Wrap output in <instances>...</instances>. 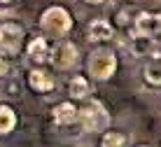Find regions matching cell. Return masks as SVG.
<instances>
[{"label": "cell", "instance_id": "obj_1", "mask_svg": "<svg viewBox=\"0 0 161 147\" xmlns=\"http://www.w3.org/2000/svg\"><path fill=\"white\" fill-rule=\"evenodd\" d=\"M77 124L84 133H103L110 128V112L101 100L89 98L82 107H77Z\"/></svg>", "mask_w": 161, "mask_h": 147}, {"label": "cell", "instance_id": "obj_2", "mask_svg": "<svg viewBox=\"0 0 161 147\" xmlns=\"http://www.w3.org/2000/svg\"><path fill=\"white\" fill-rule=\"evenodd\" d=\"M75 21L63 5H52L40 14V28L44 37H63L73 31Z\"/></svg>", "mask_w": 161, "mask_h": 147}, {"label": "cell", "instance_id": "obj_3", "mask_svg": "<svg viewBox=\"0 0 161 147\" xmlns=\"http://www.w3.org/2000/svg\"><path fill=\"white\" fill-rule=\"evenodd\" d=\"M26 42V28L19 21L5 19L0 21V56L3 59H16Z\"/></svg>", "mask_w": 161, "mask_h": 147}, {"label": "cell", "instance_id": "obj_4", "mask_svg": "<svg viewBox=\"0 0 161 147\" xmlns=\"http://www.w3.org/2000/svg\"><path fill=\"white\" fill-rule=\"evenodd\" d=\"M86 70H89V77H93L98 82L112 80L114 72H117V54L108 47L93 49L86 59Z\"/></svg>", "mask_w": 161, "mask_h": 147}, {"label": "cell", "instance_id": "obj_5", "mask_svg": "<svg viewBox=\"0 0 161 147\" xmlns=\"http://www.w3.org/2000/svg\"><path fill=\"white\" fill-rule=\"evenodd\" d=\"M49 63H52L54 70H73L77 65V61H80V49H77L75 42L70 40H63L58 44H54L52 49H49Z\"/></svg>", "mask_w": 161, "mask_h": 147}, {"label": "cell", "instance_id": "obj_6", "mask_svg": "<svg viewBox=\"0 0 161 147\" xmlns=\"http://www.w3.org/2000/svg\"><path fill=\"white\" fill-rule=\"evenodd\" d=\"M131 35H145V37H161V12H147L140 9L133 21V33Z\"/></svg>", "mask_w": 161, "mask_h": 147}, {"label": "cell", "instance_id": "obj_7", "mask_svg": "<svg viewBox=\"0 0 161 147\" xmlns=\"http://www.w3.org/2000/svg\"><path fill=\"white\" fill-rule=\"evenodd\" d=\"M26 84H28V89L33 93H40V96L52 93L56 89V80H54V75L47 68H31L26 72Z\"/></svg>", "mask_w": 161, "mask_h": 147}, {"label": "cell", "instance_id": "obj_8", "mask_svg": "<svg viewBox=\"0 0 161 147\" xmlns=\"http://www.w3.org/2000/svg\"><path fill=\"white\" fill-rule=\"evenodd\" d=\"M52 122L56 126H73L77 124V105L73 100H61L52 107Z\"/></svg>", "mask_w": 161, "mask_h": 147}, {"label": "cell", "instance_id": "obj_9", "mask_svg": "<svg viewBox=\"0 0 161 147\" xmlns=\"http://www.w3.org/2000/svg\"><path fill=\"white\" fill-rule=\"evenodd\" d=\"M112 35H114V28L110 26V21H105V19L91 21L89 28H86V40L91 44H105V42L112 40Z\"/></svg>", "mask_w": 161, "mask_h": 147}, {"label": "cell", "instance_id": "obj_10", "mask_svg": "<svg viewBox=\"0 0 161 147\" xmlns=\"http://www.w3.org/2000/svg\"><path fill=\"white\" fill-rule=\"evenodd\" d=\"M138 12H140V7H136L133 3H126L124 7H119L117 12L112 16V28H119V31H131L133 33V21H136Z\"/></svg>", "mask_w": 161, "mask_h": 147}, {"label": "cell", "instance_id": "obj_11", "mask_svg": "<svg viewBox=\"0 0 161 147\" xmlns=\"http://www.w3.org/2000/svg\"><path fill=\"white\" fill-rule=\"evenodd\" d=\"M49 40L44 35H35L33 40L28 42V47H26V56H28L31 61H35V63H42V61L49 59Z\"/></svg>", "mask_w": 161, "mask_h": 147}, {"label": "cell", "instance_id": "obj_12", "mask_svg": "<svg viewBox=\"0 0 161 147\" xmlns=\"http://www.w3.org/2000/svg\"><path fill=\"white\" fill-rule=\"evenodd\" d=\"M142 77L149 87H161V54H152L145 63V70H142Z\"/></svg>", "mask_w": 161, "mask_h": 147}, {"label": "cell", "instance_id": "obj_13", "mask_svg": "<svg viewBox=\"0 0 161 147\" xmlns=\"http://www.w3.org/2000/svg\"><path fill=\"white\" fill-rule=\"evenodd\" d=\"M159 44L154 37H145V35H131V52L136 56H152L159 52Z\"/></svg>", "mask_w": 161, "mask_h": 147}, {"label": "cell", "instance_id": "obj_14", "mask_svg": "<svg viewBox=\"0 0 161 147\" xmlns=\"http://www.w3.org/2000/svg\"><path fill=\"white\" fill-rule=\"evenodd\" d=\"M19 124V115L14 112L12 105L0 103V135H9Z\"/></svg>", "mask_w": 161, "mask_h": 147}, {"label": "cell", "instance_id": "obj_15", "mask_svg": "<svg viewBox=\"0 0 161 147\" xmlns=\"http://www.w3.org/2000/svg\"><path fill=\"white\" fill-rule=\"evenodd\" d=\"M89 91H91V84H89V80L84 75H73L68 80V93H70V98L84 100V98H89Z\"/></svg>", "mask_w": 161, "mask_h": 147}, {"label": "cell", "instance_id": "obj_16", "mask_svg": "<svg viewBox=\"0 0 161 147\" xmlns=\"http://www.w3.org/2000/svg\"><path fill=\"white\" fill-rule=\"evenodd\" d=\"M98 147H129V135L121 131H114V128H108V131L101 133Z\"/></svg>", "mask_w": 161, "mask_h": 147}, {"label": "cell", "instance_id": "obj_17", "mask_svg": "<svg viewBox=\"0 0 161 147\" xmlns=\"http://www.w3.org/2000/svg\"><path fill=\"white\" fill-rule=\"evenodd\" d=\"M19 87H21V84L16 82V80H9L7 87H5V93H7V96H19V91H21Z\"/></svg>", "mask_w": 161, "mask_h": 147}, {"label": "cell", "instance_id": "obj_18", "mask_svg": "<svg viewBox=\"0 0 161 147\" xmlns=\"http://www.w3.org/2000/svg\"><path fill=\"white\" fill-rule=\"evenodd\" d=\"M7 77H9V61L0 56V82L7 80Z\"/></svg>", "mask_w": 161, "mask_h": 147}, {"label": "cell", "instance_id": "obj_19", "mask_svg": "<svg viewBox=\"0 0 161 147\" xmlns=\"http://www.w3.org/2000/svg\"><path fill=\"white\" fill-rule=\"evenodd\" d=\"M84 3H89V5H103L105 0H84Z\"/></svg>", "mask_w": 161, "mask_h": 147}, {"label": "cell", "instance_id": "obj_20", "mask_svg": "<svg viewBox=\"0 0 161 147\" xmlns=\"http://www.w3.org/2000/svg\"><path fill=\"white\" fill-rule=\"evenodd\" d=\"M9 3H12V0H0V5H9Z\"/></svg>", "mask_w": 161, "mask_h": 147}, {"label": "cell", "instance_id": "obj_21", "mask_svg": "<svg viewBox=\"0 0 161 147\" xmlns=\"http://www.w3.org/2000/svg\"><path fill=\"white\" fill-rule=\"evenodd\" d=\"M140 147H147V145H140Z\"/></svg>", "mask_w": 161, "mask_h": 147}]
</instances>
